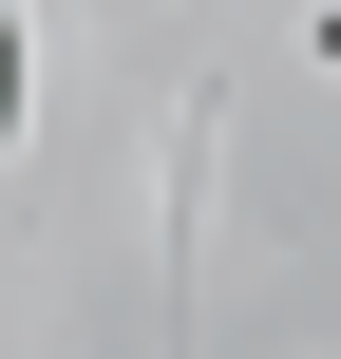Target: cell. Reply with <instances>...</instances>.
<instances>
[{"label":"cell","mask_w":341,"mask_h":359,"mask_svg":"<svg viewBox=\"0 0 341 359\" xmlns=\"http://www.w3.org/2000/svg\"><path fill=\"white\" fill-rule=\"evenodd\" d=\"M19 95H38V57H19V0H0V151H19Z\"/></svg>","instance_id":"cell-1"}]
</instances>
